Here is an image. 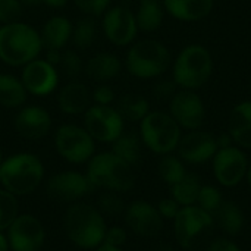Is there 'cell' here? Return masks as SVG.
Returning <instances> with one entry per match:
<instances>
[{
    "mask_svg": "<svg viewBox=\"0 0 251 251\" xmlns=\"http://www.w3.org/2000/svg\"><path fill=\"white\" fill-rule=\"evenodd\" d=\"M121 60L112 53H99L91 57L85 66V72L91 79L96 81H109L119 75L121 72Z\"/></svg>",
    "mask_w": 251,
    "mask_h": 251,
    "instance_id": "d4e9b609",
    "label": "cell"
},
{
    "mask_svg": "<svg viewBox=\"0 0 251 251\" xmlns=\"http://www.w3.org/2000/svg\"><path fill=\"white\" fill-rule=\"evenodd\" d=\"M4 234L10 251H40L46 243L44 225L32 213H19Z\"/></svg>",
    "mask_w": 251,
    "mask_h": 251,
    "instance_id": "30bf717a",
    "label": "cell"
},
{
    "mask_svg": "<svg viewBox=\"0 0 251 251\" xmlns=\"http://www.w3.org/2000/svg\"><path fill=\"white\" fill-rule=\"evenodd\" d=\"M228 132L235 146L240 149H251V100L243 101L232 109Z\"/></svg>",
    "mask_w": 251,
    "mask_h": 251,
    "instance_id": "ffe728a7",
    "label": "cell"
},
{
    "mask_svg": "<svg viewBox=\"0 0 251 251\" xmlns=\"http://www.w3.org/2000/svg\"><path fill=\"white\" fill-rule=\"evenodd\" d=\"M41 35L22 22L4 24L0 28V60L10 66H25L41 51Z\"/></svg>",
    "mask_w": 251,
    "mask_h": 251,
    "instance_id": "277c9868",
    "label": "cell"
},
{
    "mask_svg": "<svg viewBox=\"0 0 251 251\" xmlns=\"http://www.w3.org/2000/svg\"><path fill=\"white\" fill-rule=\"evenodd\" d=\"M222 201H224V197H222L221 190H218L213 185H201L196 204L201 207L203 210H206L207 213L213 215L219 209Z\"/></svg>",
    "mask_w": 251,
    "mask_h": 251,
    "instance_id": "e575fe53",
    "label": "cell"
},
{
    "mask_svg": "<svg viewBox=\"0 0 251 251\" xmlns=\"http://www.w3.org/2000/svg\"><path fill=\"white\" fill-rule=\"evenodd\" d=\"M21 3H24V4H28V6H34V4H40V3H43V0H19Z\"/></svg>",
    "mask_w": 251,
    "mask_h": 251,
    "instance_id": "681fc988",
    "label": "cell"
},
{
    "mask_svg": "<svg viewBox=\"0 0 251 251\" xmlns=\"http://www.w3.org/2000/svg\"><path fill=\"white\" fill-rule=\"evenodd\" d=\"M201 181L197 174L187 172V175L176 182L175 185L169 187L171 188V197L181 206H194L197 203V197L201 188Z\"/></svg>",
    "mask_w": 251,
    "mask_h": 251,
    "instance_id": "4316f807",
    "label": "cell"
},
{
    "mask_svg": "<svg viewBox=\"0 0 251 251\" xmlns=\"http://www.w3.org/2000/svg\"><path fill=\"white\" fill-rule=\"evenodd\" d=\"M218 149V141L213 134L194 129L181 137L176 151L184 163L203 165L213 159Z\"/></svg>",
    "mask_w": 251,
    "mask_h": 251,
    "instance_id": "2e32d148",
    "label": "cell"
},
{
    "mask_svg": "<svg viewBox=\"0 0 251 251\" xmlns=\"http://www.w3.org/2000/svg\"><path fill=\"white\" fill-rule=\"evenodd\" d=\"M51 128V118L49 112L40 106H26L19 110L15 118L16 132L29 141L44 138Z\"/></svg>",
    "mask_w": 251,
    "mask_h": 251,
    "instance_id": "d6986e66",
    "label": "cell"
},
{
    "mask_svg": "<svg viewBox=\"0 0 251 251\" xmlns=\"http://www.w3.org/2000/svg\"><path fill=\"white\" fill-rule=\"evenodd\" d=\"M57 103L63 113L68 115L85 113V110L90 107L88 88L81 82H69L60 90L57 96Z\"/></svg>",
    "mask_w": 251,
    "mask_h": 251,
    "instance_id": "7402d4cb",
    "label": "cell"
},
{
    "mask_svg": "<svg viewBox=\"0 0 251 251\" xmlns=\"http://www.w3.org/2000/svg\"><path fill=\"white\" fill-rule=\"evenodd\" d=\"M0 251H10L9 243H7V238H6L4 232H0Z\"/></svg>",
    "mask_w": 251,
    "mask_h": 251,
    "instance_id": "c3c4849f",
    "label": "cell"
},
{
    "mask_svg": "<svg viewBox=\"0 0 251 251\" xmlns=\"http://www.w3.org/2000/svg\"><path fill=\"white\" fill-rule=\"evenodd\" d=\"M22 3L19 0H0V22H16L22 12Z\"/></svg>",
    "mask_w": 251,
    "mask_h": 251,
    "instance_id": "d590c367",
    "label": "cell"
},
{
    "mask_svg": "<svg viewBox=\"0 0 251 251\" xmlns=\"http://www.w3.org/2000/svg\"><path fill=\"white\" fill-rule=\"evenodd\" d=\"M250 250H251V246H250Z\"/></svg>",
    "mask_w": 251,
    "mask_h": 251,
    "instance_id": "db71d44e",
    "label": "cell"
},
{
    "mask_svg": "<svg viewBox=\"0 0 251 251\" xmlns=\"http://www.w3.org/2000/svg\"><path fill=\"white\" fill-rule=\"evenodd\" d=\"M216 141H218V147H219V149L234 146V140H232V137L229 135V132L221 134L219 137H216Z\"/></svg>",
    "mask_w": 251,
    "mask_h": 251,
    "instance_id": "f6af8a7d",
    "label": "cell"
},
{
    "mask_svg": "<svg viewBox=\"0 0 251 251\" xmlns=\"http://www.w3.org/2000/svg\"><path fill=\"white\" fill-rule=\"evenodd\" d=\"M84 128L94 141L113 143L124 132V118L112 106L96 104L85 110Z\"/></svg>",
    "mask_w": 251,
    "mask_h": 251,
    "instance_id": "4fadbf2b",
    "label": "cell"
},
{
    "mask_svg": "<svg viewBox=\"0 0 251 251\" xmlns=\"http://www.w3.org/2000/svg\"><path fill=\"white\" fill-rule=\"evenodd\" d=\"M63 231L75 247L96 250L104 243L107 224L106 218L96 206L76 201L69 204L65 210Z\"/></svg>",
    "mask_w": 251,
    "mask_h": 251,
    "instance_id": "6da1fadb",
    "label": "cell"
},
{
    "mask_svg": "<svg viewBox=\"0 0 251 251\" xmlns=\"http://www.w3.org/2000/svg\"><path fill=\"white\" fill-rule=\"evenodd\" d=\"M85 175L93 188L115 193H128L135 187V174L131 165L112 151L94 154L87 163Z\"/></svg>",
    "mask_w": 251,
    "mask_h": 251,
    "instance_id": "3957f363",
    "label": "cell"
},
{
    "mask_svg": "<svg viewBox=\"0 0 251 251\" xmlns=\"http://www.w3.org/2000/svg\"><path fill=\"white\" fill-rule=\"evenodd\" d=\"M94 188L90 184L85 174L78 171H62L51 175L46 182L47 196L59 203H76L82 201L88 193Z\"/></svg>",
    "mask_w": 251,
    "mask_h": 251,
    "instance_id": "7c38bea8",
    "label": "cell"
},
{
    "mask_svg": "<svg viewBox=\"0 0 251 251\" xmlns=\"http://www.w3.org/2000/svg\"><path fill=\"white\" fill-rule=\"evenodd\" d=\"M215 225L213 215L197 204L185 206L174 219V235L182 249L193 250L212 232Z\"/></svg>",
    "mask_w": 251,
    "mask_h": 251,
    "instance_id": "ba28073f",
    "label": "cell"
},
{
    "mask_svg": "<svg viewBox=\"0 0 251 251\" xmlns=\"http://www.w3.org/2000/svg\"><path fill=\"white\" fill-rule=\"evenodd\" d=\"M26 90L18 78L0 74V104L9 109L19 107L26 100Z\"/></svg>",
    "mask_w": 251,
    "mask_h": 251,
    "instance_id": "f1b7e54d",
    "label": "cell"
},
{
    "mask_svg": "<svg viewBox=\"0 0 251 251\" xmlns=\"http://www.w3.org/2000/svg\"><path fill=\"white\" fill-rule=\"evenodd\" d=\"M93 251H124L122 250V247H115V246H109V244H101V246H99L96 250Z\"/></svg>",
    "mask_w": 251,
    "mask_h": 251,
    "instance_id": "7dc6e473",
    "label": "cell"
},
{
    "mask_svg": "<svg viewBox=\"0 0 251 251\" xmlns=\"http://www.w3.org/2000/svg\"><path fill=\"white\" fill-rule=\"evenodd\" d=\"M171 65L168 47L157 40H141L126 54V68L131 75L143 79L160 76Z\"/></svg>",
    "mask_w": 251,
    "mask_h": 251,
    "instance_id": "52a82bcc",
    "label": "cell"
},
{
    "mask_svg": "<svg viewBox=\"0 0 251 251\" xmlns=\"http://www.w3.org/2000/svg\"><path fill=\"white\" fill-rule=\"evenodd\" d=\"M116 110L121 113L124 121L141 122V119L150 112V106H149V101L143 96L129 93V94H125L119 100Z\"/></svg>",
    "mask_w": 251,
    "mask_h": 251,
    "instance_id": "f546056e",
    "label": "cell"
},
{
    "mask_svg": "<svg viewBox=\"0 0 251 251\" xmlns=\"http://www.w3.org/2000/svg\"><path fill=\"white\" fill-rule=\"evenodd\" d=\"M250 93H251V79H250Z\"/></svg>",
    "mask_w": 251,
    "mask_h": 251,
    "instance_id": "f5cc1de1",
    "label": "cell"
},
{
    "mask_svg": "<svg viewBox=\"0 0 251 251\" xmlns=\"http://www.w3.org/2000/svg\"><path fill=\"white\" fill-rule=\"evenodd\" d=\"M125 224L131 232L143 238H154L163 229V218L156 206L146 200H135L125 209Z\"/></svg>",
    "mask_w": 251,
    "mask_h": 251,
    "instance_id": "9a60e30c",
    "label": "cell"
},
{
    "mask_svg": "<svg viewBox=\"0 0 251 251\" xmlns=\"http://www.w3.org/2000/svg\"><path fill=\"white\" fill-rule=\"evenodd\" d=\"M19 215V201L15 194L0 187V232H4Z\"/></svg>",
    "mask_w": 251,
    "mask_h": 251,
    "instance_id": "1f68e13d",
    "label": "cell"
},
{
    "mask_svg": "<svg viewBox=\"0 0 251 251\" xmlns=\"http://www.w3.org/2000/svg\"><path fill=\"white\" fill-rule=\"evenodd\" d=\"M43 3L50 7H63L68 3V0H43Z\"/></svg>",
    "mask_w": 251,
    "mask_h": 251,
    "instance_id": "bcb514c9",
    "label": "cell"
},
{
    "mask_svg": "<svg viewBox=\"0 0 251 251\" xmlns=\"http://www.w3.org/2000/svg\"><path fill=\"white\" fill-rule=\"evenodd\" d=\"M103 29L110 43L126 46L134 41L138 32L135 15L124 6L109 9L103 18Z\"/></svg>",
    "mask_w": 251,
    "mask_h": 251,
    "instance_id": "e0dca14e",
    "label": "cell"
},
{
    "mask_svg": "<svg viewBox=\"0 0 251 251\" xmlns=\"http://www.w3.org/2000/svg\"><path fill=\"white\" fill-rule=\"evenodd\" d=\"M212 169L219 185L225 188H235L243 182V179H246L249 160L243 149L234 144L218 149L212 159Z\"/></svg>",
    "mask_w": 251,
    "mask_h": 251,
    "instance_id": "8fae6325",
    "label": "cell"
},
{
    "mask_svg": "<svg viewBox=\"0 0 251 251\" xmlns=\"http://www.w3.org/2000/svg\"><path fill=\"white\" fill-rule=\"evenodd\" d=\"M207 251H241V249L232 240H229L226 237H221V238L213 240L209 244Z\"/></svg>",
    "mask_w": 251,
    "mask_h": 251,
    "instance_id": "7bdbcfd3",
    "label": "cell"
},
{
    "mask_svg": "<svg viewBox=\"0 0 251 251\" xmlns=\"http://www.w3.org/2000/svg\"><path fill=\"white\" fill-rule=\"evenodd\" d=\"M157 171H159L162 181L166 182L169 187L175 185L187 175L184 162L178 156H174L172 153L162 156V159L157 165Z\"/></svg>",
    "mask_w": 251,
    "mask_h": 251,
    "instance_id": "4dcf8cb0",
    "label": "cell"
},
{
    "mask_svg": "<svg viewBox=\"0 0 251 251\" xmlns=\"http://www.w3.org/2000/svg\"><path fill=\"white\" fill-rule=\"evenodd\" d=\"M215 224L228 237H237L243 232L246 216L241 207L232 200H224L219 209L213 213Z\"/></svg>",
    "mask_w": 251,
    "mask_h": 251,
    "instance_id": "603a6c76",
    "label": "cell"
},
{
    "mask_svg": "<svg viewBox=\"0 0 251 251\" xmlns=\"http://www.w3.org/2000/svg\"><path fill=\"white\" fill-rule=\"evenodd\" d=\"M46 60H47V62L50 63V65H53V66L59 65V63H60V60H62V54H60V50H56V49H47Z\"/></svg>",
    "mask_w": 251,
    "mask_h": 251,
    "instance_id": "ee69618b",
    "label": "cell"
},
{
    "mask_svg": "<svg viewBox=\"0 0 251 251\" xmlns=\"http://www.w3.org/2000/svg\"><path fill=\"white\" fill-rule=\"evenodd\" d=\"M213 72L210 51L201 44H188L181 50L174 63V81L185 90H199Z\"/></svg>",
    "mask_w": 251,
    "mask_h": 251,
    "instance_id": "5b68a950",
    "label": "cell"
},
{
    "mask_svg": "<svg viewBox=\"0 0 251 251\" xmlns=\"http://www.w3.org/2000/svg\"><path fill=\"white\" fill-rule=\"evenodd\" d=\"M126 238H128V232L125 228L122 226H107V231H106V237H104V244H109V246H115V247H122L125 243H126Z\"/></svg>",
    "mask_w": 251,
    "mask_h": 251,
    "instance_id": "ab89813d",
    "label": "cell"
},
{
    "mask_svg": "<svg viewBox=\"0 0 251 251\" xmlns=\"http://www.w3.org/2000/svg\"><path fill=\"white\" fill-rule=\"evenodd\" d=\"M163 7L179 21L194 22L210 15L213 0H163Z\"/></svg>",
    "mask_w": 251,
    "mask_h": 251,
    "instance_id": "44dd1931",
    "label": "cell"
},
{
    "mask_svg": "<svg viewBox=\"0 0 251 251\" xmlns=\"http://www.w3.org/2000/svg\"><path fill=\"white\" fill-rule=\"evenodd\" d=\"M44 165L32 153H16L0 166V187L16 197L34 193L44 181Z\"/></svg>",
    "mask_w": 251,
    "mask_h": 251,
    "instance_id": "7a4b0ae2",
    "label": "cell"
},
{
    "mask_svg": "<svg viewBox=\"0 0 251 251\" xmlns=\"http://www.w3.org/2000/svg\"><path fill=\"white\" fill-rule=\"evenodd\" d=\"M96 207L103 213V216H118L125 213L126 204L119 193L103 191L97 199Z\"/></svg>",
    "mask_w": 251,
    "mask_h": 251,
    "instance_id": "836d02e7",
    "label": "cell"
},
{
    "mask_svg": "<svg viewBox=\"0 0 251 251\" xmlns=\"http://www.w3.org/2000/svg\"><path fill=\"white\" fill-rule=\"evenodd\" d=\"M25 90L34 96H47L57 85V71L43 59H34L24 66L21 78Z\"/></svg>",
    "mask_w": 251,
    "mask_h": 251,
    "instance_id": "ac0fdd59",
    "label": "cell"
},
{
    "mask_svg": "<svg viewBox=\"0 0 251 251\" xmlns=\"http://www.w3.org/2000/svg\"><path fill=\"white\" fill-rule=\"evenodd\" d=\"M182 128L166 112H149L140 122V138L154 154L165 156L176 150Z\"/></svg>",
    "mask_w": 251,
    "mask_h": 251,
    "instance_id": "8992f818",
    "label": "cell"
},
{
    "mask_svg": "<svg viewBox=\"0 0 251 251\" xmlns=\"http://www.w3.org/2000/svg\"><path fill=\"white\" fill-rule=\"evenodd\" d=\"M246 181H247L249 187L251 188V165H249V169H247V174H246Z\"/></svg>",
    "mask_w": 251,
    "mask_h": 251,
    "instance_id": "f907efd6",
    "label": "cell"
},
{
    "mask_svg": "<svg viewBox=\"0 0 251 251\" xmlns=\"http://www.w3.org/2000/svg\"><path fill=\"white\" fill-rule=\"evenodd\" d=\"M97 37V25L91 18H82L78 21L75 28H72L74 44L79 49H88Z\"/></svg>",
    "mask_w": 251,
    "mask_h": 251,
    "instance_id": "d6a6232c",
    "label": "cell"
},
{
    "mask_svg": "<svg viewBox=\"0 0 251 251\" xmlns=\"http://www.w3.org/2000/svg\"><path fill=\"white\" fill-rule=\"evenodd\" d=\"M40 35L46 49L60 50L72 37V25L65 16H53L44 24L43 32Z\"/></svg>",
    "mask_w": 251,
    "mask_h": 251,
    "instance_id": "cb8c5ba5",
    "label": "cell"
},
{
    "mask_svg": "<svg viewBox=\"0 0 251 251\" xmlns=\"http://www.w3.org/2000/svg\"><path fill=\"white\" fill-rule=\"evenodd\" d=\"M141 144H143V141H141L140 135H137L134 132H126V134L122 132L112 143V153L134 168V166L140 165L141 157H143Z\"/></svg>",
    "mask_w": 251,
    "mask_h": 251,
    "instance_id": "484cf974",
    "label": "cell"
},
{
    "mask_svg": "<svg viewBox=\"0 0 251 251\" xmlns=\"http://www.w3.org/2000/svg\"><path fill=\"white\" fill-rule=\"evenodd\" d=\"M176 84L175 81H169V79H163V81H159L156 82V85L153 87V93L156 97L159 99H172L174 94L176 93Z\"/></svg>",
    "mask_w": 251,
    "mask_h": 251,
    "instance_id": "60d3db41",
    "label": "cell"
},
{
    "mask_svg": "<svg viewBox=\"0 0 251 251\" xmlns=\"http://www.w3.org/2000/svg\"><path fill=\"white\" fill-rule=\"evenodd\" d=\"M94 100L97 101V104H103V106H109L113 99H115V93L113 90L109 87V85H99L96 90H94V94H93Z\"/></svg>",
    "mask_w": 251,
    "mask_h": 251,
    "instance_id": "b9f144b4",
    "label": "cell"
},
{
    "mask_svg": "<svg viewBox=\"0 0 251 251\" xmlns=\"http://www.w3.org/2000/svg\"><path fill=\"white\" fill-rule=\"evenodd\" d=\"M74 3L84 13L99 16L107 9V6L110 4V0H74Z\"/></svg>",
    "mask_w": 251,
    "mask_h": 251,
    "instance_id": "74e56055",
    "label": "cell"
},
{
    "mask_svg": "<svg viewBox=\"0 0 251 251\" xmlns=\"http://www.w3.org/2000/svg\"><path fill=\"white\" fill-rule=\"evenodd\" d=\"M156 207H157L160 216L163 218V221H174L175 216L178 215V212L181 210V206H179L172 197L162 199V200L157 203Z\"/></svg>",
    "mask_w": 251,
    "mask_h": 251,
    "instance_id": "f35d334b",
    "label": "cell"
},
{
    "mask_svg": "<svg viewBox=\"0 0 251 251\" xmlns=\"http://www.w3.org/2000/svg\"><path fill=\"white\" fill-rule=\"evenodd\" d=\"M54 149L63 160L72 165L88 163L96 151L93 137L84 126L74 124H65L57 128L54 135Z\"/></svg>",
    "mask_w": 251,
    "mask_h": 251,
    "instance_id": "9c48e42d",
    "label": "cell"
},
{
    "mask_svg": "<svg viewBox=\"0 0 251 251\" xmlns=\"http://www.w3.org/2000/svg\"><path fill=\"white\" fill-rule=\"evenodd\" d=\"M60 65L68 76H76L82 71V60L78 56V53H75L72 50H68L65 54H62Z\"/></svg>",
    "mask_w": 251,
    "mask_h": 251,
    "instance_id": "8d00e7d4",
    "label": "cell"
},
{
    "mask_svg": "<svg viewBox=\"0 0 251 251\" xmlns=\"http://www.w3.org/2000/svg\"><path fill=\"white\" fill-rule=\"evenodd\" d=\"M135 19L138 29L144 32L159 29L163 22V4L160 0H140Z\"/></svg>",
    "mask_w": 251,
    "mask_h": 251,
    "instance_id": "83f0119b",
    "label": "cell"
},
{
    "mask_svg": "<svg viewBox=\"0 0 251 251\" xmlns=\"http://www.w3.org/2000/svg\"><path fill=\"white\" fill-rule=\"evenodd\" d=\"M171 116L184 129H200L206 121V107L201 97L194 90H179L174 94L169 104Z\"/></svg>",
    "mask_w": 251,
    "mask_h": 251,
    "instance_id": "5bb4252c",
    "label": "cell"
},
{
    "mask_svg": "<svg viewBox=\"0 0 251 251\" xmlns=\"http://www.w3.org/2000/svg\"><path fill=\"white\" fill-rule=\"evenodd\" d=\"M3 160H4V157H3V151H1V149H0V166H1V163H3Z\"/></svg>",
    "mask_w": 251,
    "mask_h": 251,
    "instance_id": "816d5d0a",
    "label": "cell"
}]
</instances>
